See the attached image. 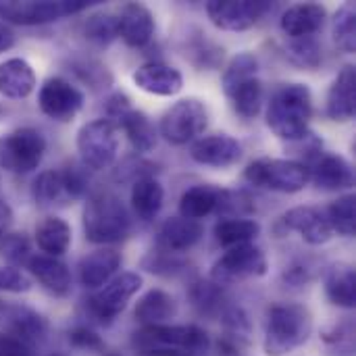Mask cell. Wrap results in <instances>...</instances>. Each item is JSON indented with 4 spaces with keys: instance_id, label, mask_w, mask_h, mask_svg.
I'll list each match as a JSON object with an SVG mask.
<instances>
[{
    "instance_id": "cell-36",
    "label": "cell",
    "mask_w": 356,
    "mask_h": 356,
    "mask_svg": "<svg viewBox=\"0 0 356 356\" xmlns=\"http://www.w3.org/2000/svg\"><path fill=\"white\" fill-rule=\"evenodd\" d=\"M31 196L40 207H50L63 200H69L67 192H65V179H63V171L60 169H48L42 171L31 186Z\"/></svg>"
},
{
    "instance_id": "cell-20",
    "label": "cell",
    "mask_w": 356,
    "mask_h": 356,
    "mask_svg": "<svg viewBox=\"0 0 356 356\" xmlns=\"http://www.w3.org/2000/svg\"><path fill=\"white\" fill-rule=\"evenodd\" d=\"M356 113V69L346 65L338 77L334 79L327 100H325V115L336 123L353 121Z\"/></svg>"
},
{
    "instance_id": "cell-47",
    "label": "cell",
    "mask_w": 356,
    "mask_h": 356,
    "mask_svg": "<svg viewBox=\"0 0 356 356\" xmlns=\"http://www.w3.org/2000/svg\"><path fill=\"white\" fill-rule=\"evenodd\" d=\"M142 267L148 273L154 275H177L188 269V263L179 261L175 254H165V252H150L144 261Z\"/></svg>"
},
{
    "instance_id": "cell-21",
    "label": "cell",
    "mask_w": 356,
    "mask_h": 356,
    "mask_svg": "<svg viewBox=\"0 0 356 356\" xmlns=\"http://www.w3.org/2000/svg\"><path fill=\"white\" fill-rule=\"evenodd\" d=\"M327 19V10L323 4L317 2H302V4H294L290 6L282 19V31L290 38V40H298V38H315L317 31L323 29Z\"/></svg>"
},
{
    "instance_id": "cell-43",
    "label": "cell",
    "mask_w": 356,
    "mask_h": 356,
    "mask_svg": "<svg viewBox=\"0 0 356 356\" xmlns=\"http://www.w3.org/2000/svg\"><path fill=\"white\" fill-rule=\"evenodd\" d=\"M323 342L330 355L350 356L355 353V325L353 321H344L340 325H332L323 332Z\"/></svg>"
},
{
    "instance_id": "cell-32",
    "label": "cell",
    "mask_w": 356,
    "mask_h": 356,
    "mask_svg": "<svg viewBox=\"0 0 356 356\" xmlns=\"http://www.w3.org/2000/svg\"><path fill=\"white\" fill-rule=\"evenodd\" d=\"M35 244L46 257L58 259L71 246V227L60 217H46L35 227Z\"/></svg>"
},
{
    "instance_id": "cell-48",
    "label": "cell",
    "mask_w": 356,
    "mask_h": 356,
    "mask_svg": "<svg viewBox=\"0 0 356 356\" xmlns=\"http://www.w3.org/2000/svg\"><path fill=\"white\" fill-rule=\"evenodd\" d=\"M63 171V179H65V192L69 198H81L88 194L90 190V169H86L83 165H69Z\"/></svg>"
},
{
    "instance_id": "cell-14",
    "label": "cell",
    "mask_w": 356,
    "mask_h": 356,
    "mask_svg": "<svg viewBox=\"0 0 356 356\" xmlns=\"http://www.w3.org/2000/svg\"><path fill=\"white\" fill-rule=\"evenodd\" d=\"M242 154H244L242 144L227 134L198 138L190 148V156L198 165L215 167V169H227V167L236 165L242 159Z\"/></svg>"
},
{
    "instance_id": "cell-53",
    "label": "cell",
    "mask_w": 356,
    "mask_h": 356,
    "mask_svg": "<svg viewBox=\"0 0 356 356\" xmlns=\"http://www.w3.org/2000/svg\"><path fill=\"white\" fill-rule=\"evenodd\" d=\"M284 280L292 286H302V284L311 282V269L307 265H294L284 271Z\"/></svg>"
},
{
    "instance_id": "cell-11",
    "label": "cell",
    "mask_w": 356,
    "mask_h": 356,
    "mask_svg": "<svg viewBox=\"0 0 356 356\" xmlns=\"http://www.w3.org/2000/svg\"><path fill=\"white\" fill-rule=\"evenodd\" d=\"M90 6L88 0H42V2H0L2 23L17 25H42L63 17L77 15Z\"/></svg>"
},
{
    "instance_id": "cell-50",
    "label": "cell",
    "mask_w": 356,
    "mask_h": 356,
    "mask_svg": "<svg viewBox=\"0 0 356 356\" xmlns=\"http://www.w3.org/2000/svg\"><path fill=\"white\" fill-rule=\"evenodd\" d=\"M69 342H71L75 348H83V350H96V353L104 350L102 338H100L94 330L86 327V325L73 327V330L69 332Z\"/></svg>"
},
{
    "instance_id": "cell-19",
    "label": "cell",
    "mask_w": 356,
    "mask_h": 356,
    "mask_svg": "<svg viewBox=\"0 0 356 356\" xmlns=\"http://www.w3.org/2000/svg\"><path fill=\"white\" fill-rule=\"evenodd\" d=\"M134 83L152 96H175L184 88V75L179 69L165 63H146L131 75Z\"/></svg>"
},
{
    "instance_id": "cell-34",
    "label": "cell",
    "mask_w": 356,
    "mask_h": 356,
    "mask_svg": "<svg viewBox=\"0 0 356 356\" xmlns=\"http://www.w3.org/2000/svg\"><path fill=\"white\" fill-rule=\"evenodd\" d=\"M188 296L192 300V307L202 317H219L223 313V309L229 305L223 288L217 286V284H213L211 280H196L190 286Z\"/></svg>"
},
{
    "instance_id": "cell-54",
    "label": "cell",
    "mask_w": 356,
    "mask_h": 356,
    "mask_svg": "<svg viewBox=\"0 0 356 356\" xmlns=\"http://www.w3.org/2000/svg\"><path fill=\"white\" fill-rule=\"evenodd\" d=\"M13 219H15V215H13L10 204H8L4 198H0V240L10 232V227H13Z\"/></svg>"
},
{
    "instance_id": "cell-5",
    "label": "cell",
    "mask_w": 356,
    "mask_h": 356,
    "mask_svg": "<svg viewBox=\"0 0 356 356\" xmlns=\"http://www.w3.org/2000/svg\"><path fill=\"white\" fill-rule=\"evenodd\" d=\"M244 179L261 190L296 194L311 181V171L307 165L292 159H257L244 169Z\"/></svg>"
},
{
    "instance_id": "cell-38",
    "label": "cell",
    "mask_w": 356,
    "mask_h": 356,
    "mask_svg": "<svg viewBox=\"0 0 356 356\" xmlns=\"http://www.w3.org/2000/svg\"><path fill=\"white\" fill-rule=\"evenodd\" d=\"M83 38L94 46H108L119 38V21L111 13H94L81 25Z\"/></svg>"
},
{
    "instance_id": "cell-51",
    "label": "cell",
    "mask_w": 356,
    "mask_h": 356,
    "mask_svg": "<svg viewBox=\"0 0 356 356\" xmlns=\"http://www.w3.org/2000/svg\"><path fill=\"white\" fill-rule=\"evenodd\" d=\"M104 111H106V121H111L113 125H117V121L127 113V111H131V100H129V96L127 94H123V92H115L113 96H108V100H106V104H104Z\"/></svg>"
},
{
    "instance_id": "cell-12",
    "label": "cell",
    "mask_w": 356,
    "mask_h": 356,
    "mask_svg": "<svg viewBox=\"0 0 356 356\" xmlns=\"http://www.w3.org/2000/svg\"><path fill=\"white\" fill-rule=\"evenodd\" d=\"M269 10L271 2L265 0H211L207 4L211 23L221 31H246Z\"/></svg>"
},
{
    "instance_id": "cell-35",
    "label": "cell",
    "mask_w": 356,
    "mask_h": 356,
    "mask_svg": "<svg viewBox=\"0 0 356 356\" xmlns=\"http://www.w3.org/2000/svg\"><path fill=\"white\" fill-rule=\"evenodd\" d=\"M227 98L234 104V111L244 117V119H254L265 102V90H263V81L259 77L246 79L244 83H240L238 88H234Z\"/></svg>"
},
{
    "instance_id": "cell-40",
    "label": "cell",
    "mask_w": 356,
    "mask_h": 356,
    "mask_svg": "<svg viewBox=\"0 0 356 356\" xmlns=\"http://www.w3.org/2000/svg\"><path fill=\"white\" fill-rule=\"evenodd\" d=\"M334 42L340 50L353 54L356 48V10L353 2H344L336 15H334V25H332Z\"/></svg>"
},
{
    "instance_id": "cell-41",
    "label": "cell",
    "mask_w": 356,
    "mask_h": 356,
    "mask_svg": "<svg viewBox=\"0 0 356 356\" xmlns=\"http://www.w3.org/2000/svg\"><path fill=\"white\" fill-rule=\"evenodd\" d=\"M286 58L298 69H317L323 60L321 44L315 38H298L286 44Z\"/></svg>"
},
{
    "instance_id": "cell-56",
    "label": "cell",
    "mask_w": 356,
    "mask_h": 356,
    "mask_svg": "<svg viewBox=\"0 0 356 356\" xmlns=\"http://www.w3.org/2000/svg\"><path fill=\"white\" fill-rule=\"evenodd\" d=\"M2 117H4V108L0 106V119H2Z\"/></svg>"
},
{
    "instance_id": "cell-10",
    "label": "cell",
    "mask_w": 356,
    "mask_h": 356,
    "mask_svg": "<svg viewBox=\"0 0 356 356\" xmlns=\"http://www.w3.org/2000/svg\"><path fill=\"white\" fill-rule=\"evenodd\" d=\"M142 277L134 271H125L115 275L108 284H104L94 296L86 300L88 315L98 323H113L129 305V300L140 292Z\"/></svg>"
},
{
    "instance_id": "cell-17",
    "label": "cell",
    "mask_w": 356,
    "mask_h": 356,
    "mask_svg": "<svg viewBox=\"0 0 356 356\" xmlns=\"http://www.w3.org/2000/svg\"><path fill=\"white\" fill-rule=\"evenodd\" d=\"M204 236V227L198 221L184 217L167 219L156 234V250L165 254H181L194 248Z\"/></svg>"
},
{
    "instance_id": "cell-16",
    "label": "cell",
    "mask_w": 356,
    "mask_h": 356,
    "mask_svg": "<svg viewBox=\"0 0 356 356\" xmlns=\"http://www.w3.org/2000/svg\"><path fill=\"white\" fill-rule=\"evenodd\" d=\"M117 21H119V38L129 48H144L152 42L156 23L148 6L140 2H127L121 8Z\"/></svg>"
},
{
    "instance_id": "cell-44",
    "label": "cell",
    "mask_w": 356,
    "mask_h": 356,
    "mask_svg": "<svg viewBox=\"0 0 356 356\" xmlns=\"http://www.w3.org/2000/svg\"><path fill=\"white\" fill-rule=\"evenodd\" d=\"M0 252L6 261H10L17 269L19 265L27 267V261L31 259V244L25 234H6L0 240Z\"/></svg>"
},
{
    "instance_id": "cell-13",
    "label": "cell",
    "mask_w": 356,
    "mask_h": 356,
    "mask_svg": "<svg viewBox=\"0 0 356 356\" xmlns=\"http://www.w3.org/2000/svg\"><path fill=\"white\" fill-rule=\"evenodd\" d=\"M83 92L65 77H48L38 92L40 111L58 123H69L83 108Z\"/></svg>"
},
{
    "instance_id": "cell-24",
    "label": "cell",
    "mask_w": 356,
    "mask_h": 356,
    "mask_svg": "<svg viewBox=\"0 0 356 356\" xmlns=\"http://www.w3.org/2000/svg\"><path fill=\"white\" fill-rule=\"evenodd\" d=\"M309 171L319 190L338 192L355 186V169L342 154H321L315 167H309Z\"/></svg>"
},
{
    "instance_id": "cell-27",
    "label": "cell",
    "mask_w": 356,
    "mask_h": 356,
    "mask_svg": "<svg viewBox=\"0 0 356 356\" xmlns=\"http://www.w3.org/2000/svg\"><path fill=\"white\" fill-rule=\"evenodd\" d=\"M177 315V302L175 298L165 290H148L136 305L134 317L142 327L148 325H165Z\"/></svg>"
},
{
    "instance_id": "cell-30",
    "label": "cell",
    "mask_w": 356,
    "mask_h": 356,
    "mask_svg": "<svg viewBox=\"0 0 356 356\" xmlns=\"http://www.w3.org/2000/svg\"><path fill=\"white\" fill-rule=\"evenodd\" d=\"M117 129L121 127L123 134L127 136L131 148L138 152V154H144V152H150L154 146H156V127L154 123L150 121V117L142 111H127L115 125Z\"/></svg>"
},
{
    "instance_id": "cell-6",
    "label": "cell",
    "mask_w": 356,
    "mask_h": 356,
    "mask_svg": "<svg viewBox=\"0 0 356 356\" xmlns=\"http://www.w3.org/2000/svg\"><path fill=\"white\" fill-rule=\"evenodd\" d=\"M46 154V138L33 127H19L0 138V169L25 175L40 167Z\"/></svg>"
},
{
    "instance_id": "cell-45",
    "label": "cell",
    "mask_w": 356,
    "mask_h": 356,
    "mask_svg": "<svg viewBox=\"0 0 356 356\" xmlns=\"http://www.w3.org/2000/svg\"><path fill=\"white\" fill-rule=\"evenodd\" d=\"M190 58L200 69H217L223 60V48H219L200 33V38L190 46Z\"/></svg>"
},
{
    "instance_id": "cell-2",
    "label": "cell",
    "mask_w": 356,
    "mask_h": 356,
    "mask_svg": "<svg viewBox=\"0 0 356 356\" xmlns=\"http://www.w3.org/2000/svg\"><path fill=\"white\" fill-rule=\"evenodd\" d=\"M138 356H200L209 350V334L198 325H148L131 338Z\"/></svg>"
},
{
    "instance_id": "cell-1",
    "label": "cell",
    "mask_w": 356,
    "mask_h": 356,
    "mask_svg": "<svg viewBox=\"0 0 356 356\" xmlns=\"http://www.w3.org/2000/svg\"><path fill=\"white\" fill-rule=\"evenodd\" d=\"M311 117L313 94L307 83H284L271 94L267 104V125L277 138L286 142L300 140L311 131Z\"/></svg>"
},
{
    "instance_id": "cell-37",
    "label": "cell",
    "mask_w": 356,
    "mask_h": 356,
    "mask_svg": "<svg viewBox=\"0 0 356 356\" xmlns=\"http://www.w3.org/2000/svg\"><path fill=\"white\" fill-rule=\"evenodd\" d=\"M334 234L353 238L356 232V200L355 194H344L327 207L325 213Z\"/></svg>"
},
{
    "instance_id": "cell-18",
    "label": "cell",
    "mask_w": 356,
    "mask_h": 356,
    "mask_svg": "<svg viewBox=\"0 0 356 356\" xmlns=\"http://www.w3.org/2000/svg\"><path fill=\"white\" fill-rule=\"evenodd\" d=\"M221 321V338L219 350L223 355L234 356L246 350L252 342V323L248 313L240 305H227L219 315Z\"/></svg>"
},
{
    "instance_id": "cell-4",
    "label": "cell",
    "mask_w": 356,
    "mask_h": 356,
    "mask_svg": "<svg viewBox=\"0 0 356 356\" xmlns=\"http://www.w3.org/2000/svg\"><path fill=\"white\" fill-rule=\"evenodd\" d=\"M313 334V315L307 307L284 302L267 313L263 348L267 356H286L307 344Z\"/></svg>"
},
{
    "instance_id": "cell-29",
    "label": "cell",
    "mask_w": 356,
    "mask_h": 356,
    "mask_svg": "<svg viewBox=\"0 0 356 356\" xmlns=\"http://www.w3.org/2000/svg\"><path fill=\"white\" fill-rule=\"evenodd\" d=\"M221 188L211 184H200L188 188L179 198V217L190 221H200L219 209Z\"/></svg>"
},
{
    "instance_id": "cell-22",
    "label": "cell",
    "mask_w": 356,
    "mask_h": 356,
    "mask_svg": "<svg viewBox=\"0 0 356 356\" xmlns=\"http://www.w3.org/2000/svg\"><path fill=\"white\" fill-rule=\"evenodd\" d=\"M6 332L17 336L29 348H40L48 340V321L33 309L27 307H8L4 309Z\"/></svg>"
},
{
    "instance_id": "cell-15",
    "label": "cell",
    "mask_w": 356,
    "mask_h": 356,
    "mask_svg": "<svg viewBox=\"0 0 356 356\" xmlns=\"http://www.w3.org/2000/svg\"><path fill=\"white\" fill-rule=\"evenodd\" d=\"M282 221L286 229L300 234V238L311 246H323L334 236L325 213L315 207H294L284 215Z\"/></svg>"
},
{
    "instance_id": "cell-3",
    "label": "cell",
    "mask_w": 356,
    "mask_h": 356,
    "mask_svg": "<svg viewBox=\"0 0 356 356\" xmlns=\"http://www.w3.org/2000/svg\"><path fill=\"white\" fill-rule=\"evenodd\" d=\"M83 234L92 244H117L131 234V217L113 192H94L83 207Z\"/></svg>"
},
{
    "instance_id": "cell-57",
    "label": "cell",
    "mask_w": 356,
    "mask_h": 356,
    "mask_svg": "<svg viewBox=\"0 0 356 356\" xmlns=\"http://www.w3.org/2000/svg\"><path fill=\"white\" fill-rule=\"evenodd\" d=\"M48 356H67V355H63V353H56V355H48Z\"/></svg>"
},
{
    "instance_id": "cell-9",
    "label": "cell",
    "mask_w": 356,
    "mask_h": 356,
    "mask_svg": "<svg viewBox=\"0 0 356 356\" xmlns=\"http://www.w3.org/2000/svg\"><path fill=\"white\" fill-rule=\"evenodd\" d=\"M269 269L265 252L257 244H240L234 248H227L225 254H221L213 269H211V282L225 288L250 277H263Z\"/></svg>"
},
{
    "instance_id": "cell-52",
    "label": "cell",
    "mask_w": 356,
    "mask_h": 356,
    "mask_svg": "<svg viewBox=\"0 0 356 356\" xmlns=\"http://www.w3.org/2000/svg\"><path fill=\"white\" fill-rule=\"evenodd\" d=\"M33 348H29L25 342H21L17 336L2 332L0 334V356H31Z\"/></svg>"
},
{
    "instance_id": "cell-49",
    "label": "cell",
    "mask_w": 356,
    "mask_h": 356,
    "mask_svg": "<svg viewBox=\"0 0 356 356\" xmlns=\"http://www.w3.org/2000/svg\"><path fill=\"white\" fill-rule=\"evenodd\" d=\"M31 290V280L17 267H0V292L25 294Z\"/></svg>"
},
{
    "instance_id": "cell-25",
    "label": "cell",
    "mask_w": 356,
    "mask_h": 356,
    "mask_svg": "<svg viewBox=\"0 0 356 356\" xmlns=\"http://www.w3.org/2000/svg\"><path fill=\"white\" fill-rule=\"evenodd\" d=\"M27 269L50 294L67 296L71 292V271L63 261L46 254H31V259L27 261Z\"/></svg>"
},
{
    "instance_id": "cell-33",
    "label": "cell",
    "mask_w": 356,
    "mask_h": 356,
    "mask_svg": "<svg viewBox=\"0 0 356 356\" xmlns=\"http://www.w3.org/2000/svg\"><path fill=\"white\" fill-rule=\"evenodd\" d=\"M261 236V223L246 217H225L215 225V240L223 248L252 244Z\"/></svg>"
},
{
    "instance_id": "cell-39",
    "label": "cell",
    "mask_w": 356,
    "mask_h": 356,
    "mask_svg": "<svg viewBox=\"0 0 356 356\" xmlns=\"http://www.w3.org/2000/svg\"><path fill=\"white\" fill-rule=\"evenodd\" d=\"M259 73V58L252 54V52H238L225 67L223 75H221V86H223V92L225 96L238 88L240 83H244L246 79H252L257 77Z\"/></svg>"
},
{
    "instance_id": "cell-58",
    "label": "cell",
    "mask_w": 356,
    "mask_h": 356,
    "mask_svg": "<svg viewBox=\"0 0 356 356\" xmlns=\"http://www.w3.org/2000/svg\"><path fill=\"white\" fill-rule=\"evenodd\" d=\"M106 356H121V355H117V353H108Z\"/></svg>"
},
{
    "instance_id": "cell-7",
    "label": "cell",
    "mask_w": 356,
    "mask_h": 356,
    "mask_svg": "<svg viewBox=\"0 0 356 356\" xmlns=\"http://www.w3.org/2000/svg\"><path fill=\"white\" fill-rule=\"evenodd\" d=\"M77 152L86 169H108L119 152V129L104 117L88 121L77 131Z\"/></svg>"
},
{
    "instance_id": "cell-46",
    "label": "cell",
    "mask_w": 356,
    "mask_h": 356,
    "mask_svg": "<svg viewBox=\"0 0 356 356\" xmlns=\"http://www.w3.org/2000/svg\"><path fill=\"white\" fill-rule=\"evenodd\" d=\"M156 165L142 159V156H129L125 159L117 169H115V181H131L136 184L138 179L144 177H154Z\"/></svg>"
},
{
    "instance_id": "cell-42",
    "label": "cell",
    "mask_w": 356,
    "mask_h": 356,
    "mask_svg": "<svg viewBox=\"0 0 356 356\" xmlns=\"http://www.w3.org/2000/svg\"><path fill=\"white\" fill-rule=\"evenodd\" d=\"M71 71L83 81L88 83L92 90H104L113 83V75L106 69L104 63H100L98 58L92 56H83V58H73L71 60Z\"/></svg>"
},
{
    "instance_id": "cell-8",
    "label": "cell",
    "mask_w": 356,
    "mask_h": 356,
    "mask_svg": "<svg viewBox=\"0 0 356 356\" xmlns=\"http://www.w3.org/2000/svg\"><path fill=\"white\" fill-rule=\"evenodd\" d=\"M209 125V111L198 98H181L171 104L161 117V136L173 144L184 146L204 134Z\"/></svg>"
},
{
    "instance_id": "cell-31",
    "label": "cell",
    "mask_w": 356,
    "mask_h": 356,
    "mask_svg": "<svg viewBox=\"0 0 356 356\" xmlns=\"http://www.w3.org/2000/svg\"><path fill=\"white\" fill-rule=\"evenodd\" d=\"M165 202V190L156 177H144L131 184V209L140 221H152Z\"/></svg>"
},
{
    "instance_id": "cell-23",
    "label": "cell",
    "mask_w": 356,
    "mask_h": 356,
    "mask_svg": "<svg viewBox=\"0 0 356 356\" xmlns=\"http://www.w3.org/2000/svg\"><path fill=\"white\" fill-rule=\"evenodd\" d=\"M121 254L113 248H98L79 261V282L88 290H100L121 269Z\"/></svg>"
},
{
    "instance_id": "cell-26",
    "label": "cell",
    "mask_w": 356,
    "mask_h": 356,
    "mask_svg": "<svg viewBox=\"0 0 356 356\" xmlns=\"http://www.w3.org/2000/svg\"><path fill=\"white\" fill-rule=\"evenodd\" d=\"M35 90L33 67L25 58H6L0 63V94L10 100H23Z\"/></svg>"
},
{
    "instance_id": "cell-55",
    "label": "cell",
    "mask_w": 356,
    "mask_h": 356,
    "mask_svg": "<svg viewBox=\"0 0 356 356\" xmlns=\"http://www.w3.org/2000/svg\"><path fill=\"white\" fill-rule=\"evenodd\" d=\"M13 46H15V33H13V29L6 23L0 21V52L10 50Z\"/></svg>"
},
{
    "instance_id": "cell-28",
    "label": "cell",
    "mask_w": 356,
    "mask_h": 356,
    "mask_svg": "<svg viewBox=\"0 0 356 356\" xmlns=\"http://www.w3.org/2000/svg\"><path fill=\"white\" fill-rule=\"evenodd\" d=\"M325 294L334 307H356V271L350 263H334L325 273Z\"/></svg>"
}]
</instances>
